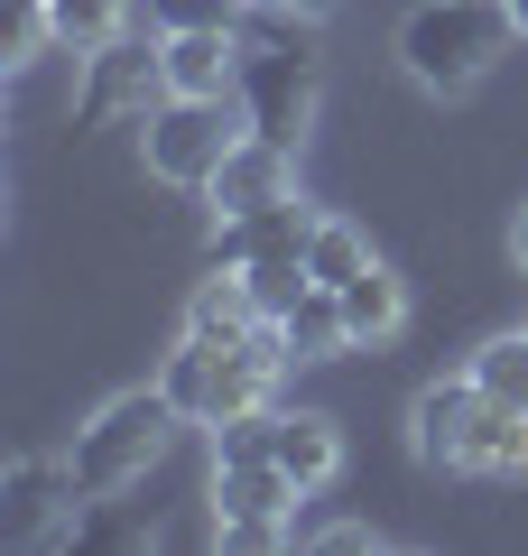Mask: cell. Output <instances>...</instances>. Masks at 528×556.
Listing matches in <instances>:
<instances>
[{"label": "cell", "instance_id": "9a60e30c", "mask_svg": "<svg viewBox=\"0 0 528 556\" xmlns=\"http://www.w3.org/2000/svg\"><path fill=\"white\" fill-rule=\"evenodd\" d=\"M214 380H223V343L214 334H186L167 353V371H158V390L186 408V427H204V417H214Z\"/></svg>", "mask_w": 528, "mask_h": 556}, {"label": "cell", "instance_id": "44dd1931", "mask_svg": "<svg viewBox=\"0 0 528 556\" xmlns=\"http://www.w3.org/2000/svg\"><path fill=\"white\" fill-rule=\"evenodd\" d=\"M241 278H251L260 316H288V306H297V298H306V288H315V269H306V260H251V269H241Z\"/></svg>", "mask_w": 528, "mask_h": 556}, {"label": "cell", "instance_id": "d6986e66", "mask_svg": "<svg viewBox=\"0 0 528 556\" xmlns=\"http://www.w3.org/2000/svg\"><path fill=\"white\" fill-rule=\"evenodd\" d=\"M47 47H56V10L47 0H0V65L20 75V65H38Z\"/></svg>", "mask_w": 528, "mask_h": 556}, {"label": "cell", "instance_id": "30bf717a", "mask_svg": "<svg viewBox=\"0 0 528 556\" xmlns=\"http://www.w3.org/2000/svg\"><path fill=\"white\" fill-rule=\"evenodd\" d=\"M204 195H214V223L223 214H251V204H278V195H297V149H278V139H241L232 159L214 167V186H204Z\"/></svg>", "mask_w": 528, "mask_h": 556}, {"label": "cell", "instance_id": "6da1fadb", "mask_svg": "<svg viewBox=\"0 0 528 556\" xmlns=\"http://www.w3.org/2000/svg\"><path fill=\"white\" fill-rule=\"evenodd\" d=\"M510 38H519L510 0H417L408 20H399V65H408L417 93L454 102L510 56Z\"/></svg>", "mask_w": 528, "mask_h": 556}, {"label": "cell", "instance_id": "ffe728a7", "mask_svg": "<svg viewBox=\"0 0 528 556\" xmlns=\"http://www.w3.org/2000/svg\"><path fill=\"white\" fill-rule=\"evenodd\" d=\"M473 380H482V399H519L528 408V325L519 334H491L482 353H473Z\"/></svg>", "mask_w": 528, "mask_h": 556}, {"label": "cell", "instance_id": "8fae6325", "mask_svg": "<svg viewBox=\"0 0 528 556\" xmlns=\"http://www.w3.org/2000/svg\"><path fill=\"white\" fill-rule=\"evenodd\" d=\"M278 473H288L297 492H325V482L343 473V427H334L325 408H278Z\"/></svg>", "mask_w": 528, "mask_h": 556}, {"label": "cell", "instance_id": "d4e9b609", "mask_svg": "<svg viewBox=\"0 0 528 556\" xmlns=\"http://www.w3.org/2000/svg\"><path fill=\"white\" fill-rule=\"evenodd\" d=\"M278 10H306V20H325V10H334V0H278Z\"/></svg>", "mask_w": 528, "mask_h": 556}, {"label": "cell", "instance_id": "4fadbf2b", "mask_svg": "<svg viewBox=\"0 0 528 556\" xmlns=\"http://www.w3.org/2000/svg\"><path fill=\"white\" fill-rule=\"evenodd\" d=\"M464 473H491V482H519L528 473V408H519V399H482L473 445H464Z\"/></svg>", "mask_w": 528, "mask_h": 556}, {"label": "cell", "instance_id": "484cf974", "mask_svg": "<svg viewBox=\"0 0 528 556\" xmlns=\"http://www.w3.org/2000/svg\"><path fill=\"white\" fill-rule=\"evenodd\" d=\"M510 20H519V38H528V0H510Z\"/></svg>", "mask_w": 528, "mask_h": 556}, {"label": "cell", "instance_id": "9c48e42d", "mask_svg": "<svg viewBox=\"0 0 528 556\" xmlns=\"http://www.w3.org/2000/svg\"><path fill=\"white\" fill-rule=\"evenodd\" d=\"M149 93H167V65H158V38H112L84 75V121H112V112H149Z\"/></svg>", "mask_w": 528, "mask_h": 556}, {"label": "cell", "instance_id": "8992f818", "mask_svg": "<svg viewBox=\"0 0 528 556\" xmlns=\"http://www.w3.org/2000/svg\"><path fill=\"white\" fill-rule=\"evenodd\" d=\"M315 241V214L297 195L278 204H251V214H223L214 223V269H251V260H306Z\"/></svg>", "mask_w": 528, "mask_h": 556}, {"label": "cell", "instance_id": "e0dca14e", "mask_svg": "<svg viewBox=\"0 0 528 556\" xmlns=\"http://www.w3.org/2000/svg\"><path fill=\"white\" fill-rule=\"evenodd\" d=\"M47 10H56L65 56H102L112 38H130V0H47Z\"/></svg>", "mask_w": 528, "mask_h": 556}, {"label": "cell", "instance_id": "4316f807", "mask_svg": "<svg viewBox=\"0 0 528 556\" xmlns=\"http://www.w3.org/2000/svg\"><path fill=\"white\" fill-rule=\"evenodd\" d=\"M232 10H260V0H232Z\"/></svg>", "mask_w": 528, "mask_h": 556}, {"label": "cell", "instance_id": "7a4b0ae2", "mask_svg": "<svg viewBox=\"0 0 528 556\" xmlns=\"http://www.w3.org/2000/svg\"><path fill=\"white\" fill-rule=\"evenodd\" d=\"M176 427H186V408H176L158 380H149V390H121V399H102V408L75 427V445H65V473H75L84 501H112V492H130V482L149 473L158 455H167Z\"/></svg>", "mask_w": 528, "mask_h": 556}, {"label": "cell", "instance_id": "277c9868", "mask_svg": "<svg viewBox=\"0 0 528 556\" xmlns=\"http://www.w3.org/2000/svg\"><path fill=\"white\" fill-rule=\"evenodd\" d=\"M297 501L306 492H297L278 464H214V529H223V547H278Z\"/></svg>", "mask_w": 528, "mask_h": 556}, {"label": "cell", "instance_id": "52a82bcc", "mask_svg": "<svg viewBox=\"0 0 528 556\" xmlns=\"http://www.w3.org/2000/svg\"><path fill=\"white\" fill-rule=\"evenodd\" d=\"M473 417H482V380H473V371L427 380V390H417V408H408V455H417V464H454V473H464Z\"/></svg>", "mask_w": 528, "mask_h": 556}, {"label": "cell", "instance_id": "5b68a950", "mask_svg": "<svg viewBox=\"0 0 528 556\" xmlns=\"http://www.w3.org/2000/svg\"><path fill=\"white\" fill-rule=\"evenodd\" d=\"M158 65H167V93L241 102V65H251V38H241V20H214V28H167V38H158Z\"/></svg>", "mask_w": 528, "mask_h": 556}, {"label": "cell", "instance_id": "603a6c76", "mask_svg": "<svg viewBox=\"0 0 528 556\" xmlns=\"http://www.w3.org/2000/svg\"><path fill=\"white\" fill-rule=\"evenodd\" d=\"M315 547H390V538H380V529H362V519H343V529H325Z\"/></svg>", "mask_w": 528, "mask_h": 556}, {"label": "cell", "instance_id": "5bb4252c", "mask_svg": "<svg viewBox=\"0 0 528 556\" xmlns=\"http://www.w3.org/2000/svg\"><path fill=\"white\" fill-rule=\"evenodd\" d=\"M260 325V298H251V278L241 269H214L196 288V298H186V334H214V343H241Z\"/></svg>", "mask_w": 528, "mask_h": 556}, {"label": "cell", "instance_id": "ac0fdd59", "mask_svg": "<svg viewBox=\"0 0 528 556\" xmlns=\"http://www.w3.org/2000/svg\"><path fill=\"white\" fill-rule=\"evenodd\" d=\"M306 269H315V288H343V278H362V269H372V241L352 232L343 214H315V241H306Z\"/></svg>", "mask_w": 528, "mask_h": 556}, {"label": "cell", "instance_id": "7c38bea8", "mask_svg": "<svg viewBox=\"0 0 528 556\" xmlns=\"http://www.w3.org/2000/svg\"><path fill=\"white\" fill-rule=\"evenodd\" d=\"M334 298H343V334H352V353H362V343H390L399 325H408V288H399V269H362V278H343V288H334Z\"/></svg>", "mask_w": 528, "mask_h": 556}, {"label": "cell", "instance_id": "3957f363", "mask_svg": "<svg viewBox=\"0 0 528 556\" xmlns=\"http://www.w3.org/2000/svg\"><path fill=\"white\" fill-rule=\"evenodd\" d=\"M241 139H251V121H241V102H204V93H158L149 112H139V159H149L158 186H214V167L232 159Z\"/></svg>", "mask_w": 528, "mask_h": 556}, {"label": "cell", "instance_id": "ba28073f", "mask_svg": "<svg viewBox=\"0 0 528 556\" xmlns=\"http://www.w3.org/2000/svg\"><path fill=\"white\" fill-rule=\"evenodd\" d=\"M65 501H84V492H75V473H65V455H20L10 473H0V538H10V547L47 538Z\"/></svg>", "mask_w": 528, "mask_h": 556}, {"label": "cell", "instance_id": "7402d4cb", "mask_svg": "<svg viewBox=\"0 0 528 556\" xmlns=\"http://www.w3.org/2000/svg\"><path fill=\"white\" fill-rule=\"evenodd\" d=\"M158 10V38H167V28H214V20H241L232 0H149Z\"/></svg>", "mask_w": 528, "mask_h": 556}, {"label": "cell", "instance_id": "2e32d148", "mask_svg": "<svg viewBox=\"0 0 528 556\" xmlns=\"http://www.w3.org/2000/svg\"><path fill=\"white\" fill-rule=\"evenodd\" d=\"M278 334H288L297 362H334V353H352V334H343V298H334V288H306V298L278 316Z\"/></svg>", "mask_w": 528, "mask_h": 556}, {"label": "cell", "instance_id": "cb8c5ba5", "mask_svg": "<svg viewBox=\"0 0 528 556\" xmlns=\"http://www.w3.org/2000/svg\"><path fill=\"white\" fill-rule=\"evenodd\" d=\"M510 251H519V278H528V204H519V223H510Z\"/></svg>", "mask_w": 528, "mask_h": 556}]
</instances>
